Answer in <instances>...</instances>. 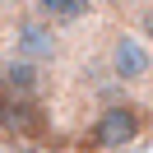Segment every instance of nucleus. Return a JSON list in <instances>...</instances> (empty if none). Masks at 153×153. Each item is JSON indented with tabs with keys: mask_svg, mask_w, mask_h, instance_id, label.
<instances>
[{
	"mask_svg": "<svg viewBox=\"0 0 153 153\" xmlns=\"http://www.w3.org/2000/svg\"><path fill=\"white\" fill-rule=\"evenodd\" d=\"M144 134V111L134 102H102L84 130V149L93 153H121Z\"/></svg>",
	"mask_w": 153,
	"mask_h": 153,
	"instance_id": "nucleus-1",
	"label": "nucleus"
},
{
	"mask_svg": "<svg viewBox=\"0 0 153 153\" xmlns=\"http://www.w3.org/2000/svg\"><path fill=\"white\" fill-rule=\"evenodd\" d=\"M102 60H107V74L121 88H139V84L153 79V47H149V37H139L130 28L107 37V56Z\"/></svg>",
	"mask_w": 153,
	"mask_h": 153,
	"instance_id": "nucleus-2",
	"label": "nucleus"
},
{
	"mask_svg": "<svg viewBox=\"0 0 153 153\" xmlns=\"http://www.w3.org/2000/svg\"><path fill=\"white\" fill-rule=\"evenodd\" d=\"M60 51H65V42H60V33L51 28V23L33 19V14H23L19 23L10 28V56L14 60H28V65H56Z\"/></svg>",
	"mask_w": 153,
	"mask_h": 153,
	"instance_id": "nucleus-3",
	"label": "nucleus"
},
{
	"mask_svg": "<svg viewBox=\"0 0 153 153\" xmlns=\"http://www.w3.org/2000/svg\"><path fill=\"white\" fill-rule=\"evenodd\" d=\"M0 93H5V102H42V93H47V70L10 56L0 65Z\"/></svg>",
	"mask_w": 153,
	"mask_h": 153,
	"instance_id": "nucleus-4",
	"label": "nucleus"
},
{
	"mask_svg": "<svg viewBox=\"0 0 153 153\" xmlns=\"http://www.w3.org/2000/svg\"><path fill=\"white\" fill-rule=\"evenodd\" d=\"M93 10H97V0H28V14L42 19V23H51L56 33L93 19Z\"/></svg>",
	"mask_w": 153,
	"mask_h": 153,
	"instance_id": "nucleus-5",
	"label": "nucleus"
}]
</instances>
